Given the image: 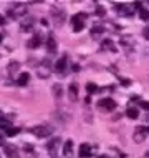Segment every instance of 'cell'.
Returning a JSON list of instances; mask_svg holds the SVG:
<instances>
[{
	"label": "cell",
	"mask_w": 149,
	"mask_h": 158,
	"mask_svg": "<svg viewBox=\"0 0 149 158\" xmlns=\"http://www.w3.org/2000/svg\"><path fill=\"white\" fill-rule=\"evenodd\" d=\"M3 152L8 158H20V153H18V148L15 145H3Z\"/></svg>",
	"instance_id": "11"
},
{
	"label": "cell",
	"mask_w": 149,
	"mask_h": 158,
	"mask_svg": "<svg viewBox=\"0 0 149 158\" xmlns=\"http://www.w3.org/2000/svg\"><path fill=\"white\" fill-rule=\"evenodd\" d=\"M3 23H5V19H3L2 15H0V25H3Z\"/></svg>",
	"instance_id": "32"
},
{
	"label": "cell",
	"mask_w": 149,
	"mask_h": 158,
	"mask_svg": "<svg viewBox=\"0 0 149 158\" xmlns=\"http://www.w3.org/2000/svg\"><path fill=\"white\" fill-rule=\"evenodd\" d=\"M86 90H88V95H91V93H98V85L96 83H93V82H88L86 83Z\"/></svg>",
	"instance_id": "24"
},
{
	"label": "cell",
	"mask_w": 149,
	"mask_h": 158,
	"mask_svg": "<svg viewBox=\"0 0 149 158\" xmlns=\"http://www.w3.org/2000/svg\"><path fill=\"white\" fill-rule=\"evenodd\" d=\"M113 7H114V10H116L119 15H123V17H131L133 15L131 7L126 5V3H113Z\"/></svg>",
	"instance_id": "10"
},
{
	"label": "cell",
	"mask_w": 149,
	"mask_h": 158,
	"mask_svg": "<svg viewBox=\"0 0 149 158\" xmlns=\"http://www.w3.org/2000/svg\"><path fill=\"white\" fill-rule=\"evenodd\" d=\"M86 14H76L71 17V25H73V32H81L84 28V20H86Z\"/></svg>",
	"instance_id": "4"
},
{
	"label": "cell",
	"mask_w": 149,
	"mask_h": 158,
	"mask_svg": "<svg viewBox=\"0 0 149 158\" xmlns=\"http://www.w3.org/2000/svg\"><path fill=\"white\" fill-rule=\"evenodd\" d=\"M33 23H35L33 19H25L22 22V25H20V30L22 32H32L33 30Z\"/></svg>",
	"instance_id": "18"
},
{
	"label": "cell",
	"mask_w": 149,
	"mask_h": 158,
	"mask_svg": "<svg viewBox=\"0 0 149 158\" xmlns=\"http://www.w3.org/2000/svg\"><path fill=\"white\" fill-rule=\"evenodd\" d=\"M91 153H93V148L89 147L88 143H81V145H80V150H78L80 158H89V156H91Z\"/></svg>",
	"instance_id": "12"
},
{
	"label": "cell",
	"mask_w": 149,
	"mask_h": 158,
	"mask_svg": "<svg viewBox=\"0 0 149 158\" xmlns=\"http://www.w3.org/2000/svg\"><path fill=\"white\" fill-rule=\"evenodd\" d=\"M147 131H149V128H147Z\"/></svg>",
	"instance_id": "38"
},
{
	"label": "cell",
	"mask_w": 149,
	"mask_h": 158,
	"mask_svg": "<svg viewBox=\"0 0 149 158\" xmlns=\"http://www.w3.org/2000/svg\"><path fill=\"white\" fill-rule=\"evenodd\" d=\"M52 90H53V97L57 98V100H60V98H61V95H63V87H61L60 83H55Z\"/></svg>",
	"instance_id": "22"
},
{
	"label": "cell",
	"mask_w": 149,
	"mask_h": 158,
	"mask_svg": "<svg viewBox=\"0 0 149 158\" xmlns=\"http://www.w3.org/2000/svg\"><path fill=\"white\" fill-rule=\"evenodd\" d=\"M60 143H61V140H60V138H53V140H50V142H48V145H46V150H48V153H50V156H52V158H57Z\"/></svg>",
	"instance_id": "8"
},
{
	"label": "cell",
	"mask_w": 149,
	"mask_h": 158,
	"mask_svg": "<svg viewBox=\"0 0 149 158\" xmlns=\"http://www.w3.org/2000/svg\"><path fill=\"white\" fill-rule=\"evenodd\" d=\"M40 45H41V35H40V33H37V35H33V37L28 40V44H27V47H28V48H38Z\"/></svg>",
	"instance_id": "14"
},
{
	"label": "cell",
	"mask_w": 149,
	"mask_h": 158,
	"mask_svg": "<svg viewBox=\"0 0 149 158\" xmlns=\"http://www.w3.org/2000/svg\"><path fill=\"white\" fill-rule=\"evenodd\" d=\"M146 158H149V152H146Z\"/></svg>",
	"instance_id": "35"
},
{
	"label": "cell",
	"mask_w": 149,
	"mask_h": 158,
	"mask_svg": "<svg viewBox=\"0 0 149 158\" xmlns=\"http://www.w3.org/2000/svg\"><path fill=\"white\" fill-rule=\"evenodd\" d=\"M121 44L124 47H134V40L131 37H123L121 38Z\"/></svg>",
	"instance_id": "25"
},
{
	"label": "cell",
	"mask_w": 149,
	"mask_h": 158,
	"mask_svg": "<svg viewBox=\"0 0 149 158\" xmlns=\"http://www.w3.org/2000/svg\"><path fill=\"white\" fill-rule=\"evenodd\" d=\"M141 106L144 110H149V102H141Z\"/></svg>",
	"instance_id": "30"
},
{
	"label": "cell",
	"mask_w": 149,
	"mask_h": 158,
	"mask_svg": "<svg viewBox=\"0 0 149 158\" xmlns=\"http://www.w3.org/2000/svg\"><path fill=\"white\" fill-rule=\"evenodd\" d=\"M103 32H104V27H103V25H100V23H96L95 27L91 28V35L93 37H98L100 33H103Z\"/></svg>",
	"instance_id": "23"
},
{
	"label": "cell",
	"mask_w": 149,
	"mask_h": 158,
	"mask_svg": "<svg viewBox=\"0 0 149 158\" xmlns=\"http://www.w3.org/2000/svg\"><path fill=\"white\" fill-rule=\"evenodd\" d=\"M30 80V73H27V72H23L22 75L17 78V85H20V87H23V85H27Z\"/></svg>",
	"instance_id": "21"
},
{
	"label": "cell",
	"mask_w": 149,
	"mask_h": 158,
	"mask_svg": "<svg viewBox=\"0 0 149 158\" xmlns=\"http://www.w3.org/2000/svg\"><path fill=\"white\" fill-rule=\"evenodd\" d=\"M101 50H109V52H116V45L113 44L111 38H104L103 42H101Z\"/></svg>",
	"instance_id": "15"
},
{
	"label": "cell",
	"mask_w": 149,
	"mask_h": 158,
	"mask_svg": "<svg viewBox=\"0 0 149 158\" xmlns=\"http://www.w3.org/2000/svg\"><path fill=\"white\" fill-rule=\"evenodd\" d=\"M0 42H2V35H0Z\"/></svg>",
	"instance_id": "37"
},
{
	"label": "cell",
	"mask_w": 149,
	"mask_h": 158,
	"mask_svg": "<svg viewBox=\"0 0 149 158\" xmlns=\"http://www.w3.org/2000/svg\"><path fill=\"white\" fill-rule=\"evenodd\" d=\"M126 115H127V118H129V120H136V118L139 117V110L136 108V106H127Z\"/></svg>",
	"instance_id": "19"
},
{
	"label": "cell",
	"mask_w": 149,
	"mask_h": 158,
	"mask_svg": "<svg viewBox=\"0 0 149 158\" xmlns=\"http://www.w3.org/2000/svg\"><path fill=\"white\" fill-rule=\"evenodd\" d=\"M30 131H32V133L35 135L37 138H46V136L52 135L53 128H52V127H48V125H37V127L30 128Z\"/></svg>",
	"instance_id": "3"
},
{
	"label": "cell",
	"mask_w": 149,
	"mask_h": 158,
	"mask_svg": "<svg viewBox=\"0 0 149 158\" xmlns=\"http://www.w3.org/2000/svg\"><path fill=\"white\" fill-rule=\"evenodd\" d=\"M25 14H27V5H23V3H12L7 10V15L10 19H20Z\"/></svg>",
	"instance_id": "1"
},
{
	"label": "cell",
	"mask_w": 149,
	"mask_h": 158,
	"mask_svg": "<svg viewBox=\"0 0 149 158\" xmlns=\"http://www.w3.org/2000/svg\"><path fill=\"white\" fill-rule=\"evenodd\" d=\"M111 120H113V122H116V120H119V115H118V113H116V115H114V117H113V118H111Z\"/></svg>",
	"instance_id": "31"
},
{
	"label": "cell",
	"mask_w": 149,
	"mask_h": 158,
	"mask_svg": "<svg viewBox=\"0 0 149 158\" xmlns=\"http://www.w3.org/2000/svg\"><path fill=\"white\" fill-rule=\"evenodd\" d=\"M18 128H14V127H10V128H7L5 130V133H7V136H15L17 133H18Z\"/></svg>",
	"instance_id": "27"
},
{
	"label": "cell",
	"mask_w": 149,
	"mask_h": 158,
	"mask_svg": "<svg viewBox=\"0 0 149 158\" xmlns=\"http://www.w3.org/2000/svg\"><path fill=\"white\" fill-rule=\"evenodd\" d=\"M50 14H52V19L55 20V23H57V25H61L63 22H65V19H66L65 12H63L61 8H58V7H53Z\"/></svg>",
	"instance_id": "7"
},
{
	"label": "cell",
	"mask_w": 149,
	"mask_h": 158,
	"mask_svg": "<svg viewBox=\"0 0 149 158\" xmlns=\"http://www.w3.org/2000/svg\"><path fill=\"white\" fill-rule=\"evenodd\" d=\"M50 73H52V62H50L48 58H45V60H41V63L37 67V75L40 77V78H48Z\"/></svg>",
	"instance_id": "2"
},
{
	"label": "cell",
	"mask_w": 149,
	"mask_h": 158,
	"mask_svg": "<svg viewBox=\"0 0 149 158\" xmlns=\"http://www.w3.org/2000/svg\"><path fill=\"white\" fill-rule=\"evenodd\" d=\"M66 67H68V57L63 55V57H60L57 60V63H55V72L60 73V75H63L66 72Z\"/></svg>",
	"instance_id": "9"
},
{
	"label": "cell",
	"mask_w": 149,
	"mask_h": 158,
	"mask_svg": "<svg viewBox=\"0 0 149 158\" xmlns=\"http://www.w3.org/2000/svg\"><path fill=\"white\" fill-rule=\"evenodd\" d=\"M73 72H80V67L78 65H73Z\"/></svg>",
	"instance_id": "33"
},
{
	"label": "cell",
	"mask_w": 149,
	"mask_h": 158,
	"mask_svg": "<svg viewBox=\"0 0 149 158\" xmlns=\"http://www.w3.org/2000/svg\"><path fill=\"white\" fill-rule=\"evenodd\" d=\"M68 98H70V102H76V98H78V85L75 82L70 83V87H68Z\"/></svg>",
	"instance_id": "13"
},
{
	"label": "cell",
	"mask_w": 149,
	"mask_h": 158,
	"mask_svg": "<svg viewBox=\"0 0 149 158\" xmlns=\"http://www.w3.org/2000/svg\"><path fill=\"white\" fill-rule=\"evenodd\" d=\"M139 19L141 20H149V10L147 8H141V10H139Z\"/></svg>",
	"instance_id": "26"
},
{
	"label": "cell",
	"mask_w": 149,
	"mask_h": 158,
	"mask_svg": "<svg viewBox=\"0 0 149 158\" xmlns=\"http://www.w3.org/2000/svg\"><path fill=\"white\" fill-rule=\"evenodd\" d=\"M104 14H106L104 8L100 7V5H96V15H98V17H104Z\"/></svg>",
	"instance_id": "28"
},
{
	"label": "cell",
	"mask_w": 149,
	"mask_h": 158,
	"mask_svg": "<svg viewBox=\"0 0 149 158\" xmlns=\"http://www.w3.org/2000/svg\"><path fill=\"white\" fill-rule=\"evenodd\" d=\"M147 128H144V127H136L134 128V131H133V140L136 143H143L144 140H146V136H147Z\"/></svg>",
	"instance_id": "6"
},
{
	"label": "cell",
	"mask_w": 149,
	"mask_h": 158,
	"mask_svg": "<svg viewBox=\"0 0 149 158\" xmlns=\"http://www.w3.org/2000/svg\"><path fill=\"white\" fill-rule=\"evenodd\" d=\"M143 37L146 38V40H149V27H144L143 28Z\"/></svg>",
	"instance_id": "29"
},
{
	"label": "cell",
	"mask_w": 149,
	"mask_h": 158,
	"mask_svg": "<svg viewBox=\"0 0 149 158\" xmlns=\"http://www.w3.org/2000/svg\"><path fill=\"white\" fill-rule=\"evenodd\" d=\"M0 145H5V143H3V136L2 135H0Z\"/></svg>",
	"instance_id": "34"
},
{
	"label": "cell",
	"mask_w": 149,
	"mask_h": 158,
	"mask_svg": "<svg viewBox=\"0 0 149 158\" xmlns=\"http://www.w3.org/2000/svg\"><path fill=\"white\" fill-rule=\"evenodd\" d=\"M63 155L66 158L73 156V142H71V140H66L65 145H63Z\"/></svg>",
	"instance_id": "17"
},
{
	"label": "cell",
	"mask_w": 149,
	"mask_h": 158,
	"mask_svg": "<svg viewBox=\"0 0 149 158\" xmlns=\"http://www.w3.org/2000/svg\"><path fill=\"white\" fill-rule=\"evenodd\" d=\"M98 108L101 110V112H113L114 108H116V102L113 100V98H101L100 102H98Z\"/></svg>",
	"instance_id": "5"
},
{
	"label": "cell",
	"mask_w": 149,
	"mask_h": 158,
	"mask_svg": "<svg viewBox=\"0 0 149 158\" xmlns=\"http://www.w3.org/2000/svg\"><path fill=\"white\" fill-rule=\"evenodd\" d=\"M46 50L50 53H57V40L53 35H48V38H46Z\"/></svg>",
	"instance_id": "16"
},
{
	"label": "cell",
	"mask_w": 149,
	"mask_h": 158,
	"mask_svg": "<svg viewBox=\"0 0 149 158\" xmlns=\"http://www.w3.org/2000/svg\"><path fill=\"white\" fill-rule=\"evenodd\" d=\"M100 158H108V156H100Z\"/></svg>",
	"instance_id": "36"
},
{
	"label": "cell",
	"mask_w": 149,
	"mask_h": 158,
	"mask_svg": "<svg viewBox=\"0 0 149 158\" xmlns=\"http://www.w3.org/2000/svg\"><path fill=\"white\" fill-rule=\"evenodd\" d=\"M18 68H20V63H18V62H10V63H8V67H7L8 75L14 77V75L17 73V72H18Z\"/></svg>",
	"instance_id": "20"
}]
</instances>
